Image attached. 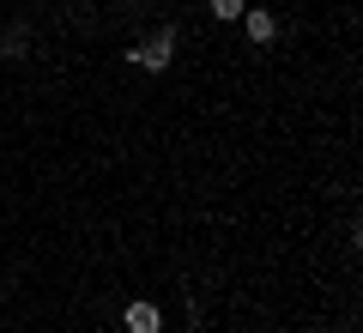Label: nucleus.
Listing matches in <instances>:
<instances>
[{"mask_svg":"<svg viewBox=\"0 0 363 333\" xmlns=\"http://www.w3.org/2000/svg\"><path fill=\"white\" fill-rule=\"evenodd\" d=\"M176 31H145V37H133L128 49H121V67L128 73H145V79H169L176 73Z\"/></svg>","mask_w":363,"mask_h":333,"instance_id":"nucleus-1","label":"nucleus"},{"mask_svg":"<svg viewBox=\"0 0 363 333\" xmlns=\"http://www.w3.org/2000/svg\"><path fill=\"white\" fill-rule=\"evenodd\" d=\"M121 333H164V309L152 303V297H128V303L116 309Z\"/></svg>","mask_w":363,"mask_h":333,"instance_id":"nucleus-2","label":"nucleus"},{"mask_svg":"<svg viewBox=\"0 0 363 333\" xmlns=\"http://www.w3.org/2000/svg\"><path fill=\"white\" fill-rule=\"evenodd\" d=\"M236 25H242V37L255 43V49H272V43H279V13H272V6H255V0H248V13L236 18Z\"/></svg>","mask_w":363,"mask_h":333,"instance_id":"nucleus-3","label":"nucleus"},{"mask_svg":"<svg viewBox=\"0 0 363 333\" xmlns=\"http://www.w3.org/2000/svg\"><path fill=\"white\" fill-rule=\"evenodd\" d=\"M30 37H37V25H30V18H13V25L0 31V61H25Z\"/></svg>","mask_w":363,"mask_h":333,"instance_id":"nucleus-4","label":"nucleus"},{"mask_svg":"<svg viewBox=\"0 0 363 333\" xmlns=\"http://www.w3.org/2000/svg\"><path fill=\"white\" fill-rule=\"evenodd\" d=\"M242 13H248V0H206V18H212V25H236Z\"/></svg>","mask_w":363,"mask_h":333,"instance_id":"nucleus-5","label":"nucleus"},{"mask_svg":"<svg viewBox=\"0 0 363 333\" xmlns=\"http://www.w3.org/2000/svg\"><path fill=\"white\" fill-rule=\"evenodd\" d=\"M0 291H6V279H0Z\"/></svg>","mask_w":363,"mask_h":333,"instance_id":"nucleus-6","label":"nucleus"},{"mask_svg":"<svg viewBox=\"0 0 363 333\" xmlns=\"http://www.w3.org/2000/svg\"><path fill=\"white\" fill-rule=\"evenodd\" d=\"M321 333H333V327H321Z\"/></svg>","mask_w":363,"mask_h":333,"instance_id":"nucleus-7","label":"nucleus"}]
</instances>
